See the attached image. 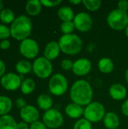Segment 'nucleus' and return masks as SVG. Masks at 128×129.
Masks as SVG:
<instances>
[{"instance_id":"obj_5","label":"nucleus","mask_w":128,"mask_h":129,"mask_svg":"<svg viewBox=\"0 0 128 129\" xmlns=\"http://www.w3.org/2000/svg\"><path fill=\"white\" fill-rule=\"evenodd\" d=\"M106 113L104 106L100 102L94 101L86 106L83 116H84V119L91 123H96L103 120Z\"/></svg>"},{"instance_id":"obj_17","label":"nucleus","mask_w":128,"mask_h":129,"mask_svg":"<svg viewBox=\"0 0 128 129\" xmlns=\"http://www.w3.org/2000/svg\"><path fill=\"white\" fill-rule=\"evenodd\" d=\"M103 124L107 129H117L120 124L119 117L115 113H106L103 118Z\"/></svg>"},{"instance_id":"obj_38","label":"nucleus","mask_w":128,"mask_h":129,"mask_svg":"<svg viewBox=\"0 0 128 129\" xmlns=\"http://www.w3.org/2000/svg\"><path fill=\"white\" fill-rule=\"evenodd\" d=\"M5 64L0 59V77H2L5 75Z\"/></svg>"},{"instance_id":"obj_36","label":"nucleus","mask_w":128,"mask_h":129,"mask_svg":"<svg viewBox=\"0 0 128 129\" xmlns=\"http://www.w3.org/2000/svg\"><path fill=\"white\" fill-rule=\"evenodd\" d=\"M10 45H11V42L8 39L2 40V42H0V48L2 49V50L8 49L9 47H10Z\"/></svg>"},{"instance_id":"obj_44","label":"nucleus","mask_w":128,"mask_h":129,"mask_svg":"<svg viewBox=\"0 0 128 129\" xmlns=\"http://www.w3.org/2000/svg\"><path fill=\"white\" fill-rule=\"evenodd\" d=\"M127 14H128V13H127Z\"/></svg>"},{"instance_id":"obj_39","label":"nucleus","mask_w":128,"mask_h":129,"mask_svg":"<svg viewBox=\"0 0 128 129\" xmlns=\"http://www.w3.org/2000/svg\"><path fill=\"white\" fill-rule=\"evenodd\" d=\"M17 129H29V127L28 126V124L25 122H20L17 123Z\"/></svg>"},{"instance_id":"obj_16","label":"nucleus","mask_w":128,"mask_h":129,"mask_svg":"<svg viewBox=\"0 0 128 129\" xmlns=\"http://www.w3.org/2000/svg\"><path fill=\"white\" fill-rule=\"evenodd\" d=\"M83 107L77 104L71 103L69 104L65 108V113L67 116L72 119H79L82 115H84Z\"/></svg>"},{"instance_id":"obj_21","label":"nucleus","mask_w":128,"mask_h":129,"mask_svg":"<svg viewBox=\"0 0 128 129\" xmlns=\"http://www.w3.org/2000/svg\"><path fill=\"white\" fill-rule=\"evenodd\" d=\"M98 69L103 73H110L114 70V63L109 57H103L98 62Z\"/></svg>"},{"instance_id":"obj_7","label":"nucleus","mask_w":128,"mask_h":129,"mask_svg":"<svg viewBox=\"0 0 128 129\" xmlns=\"http://www.w3.org/2000/svg\"><path fill=\"white\" fill-rule=\"evenodd\" d=\"M32 70L38 78L47 79L53 72V66L49 60L45 57H40L34 60Z\"/></svg>"},{"instance_id":"obj_33","label":"nucleus","mask_w":128,"mask_h":129,"mask_svg":"<svg viewBox=\"0 0 128 129\" xmlns=\"http://www.w3.org/2000/svg\"><path fill=\"white\" fill-rule=\"evenodd\" d=\"M29 129H48V128L43 123V122L36 121L31 124V125L29 126Z\"/></svg>"},{"instance_id":"obj_11","label":"nucleus","mask_w":128,"mask_h":129,"mask_svg":"<svg viewBox=\"0 0 128 129\" xmlns=\"http://www.w3.org/2000/svg\"><path fill=\"white\" fill-rule=\"evenodd\" d=\"M21 78L16 73H9L5 74L2 78L0 83L2 86L8 91L17 90L21 85Z\"/></svg>"},{"instance_id":"obj_40","label":"nucleus","mask_w":128,"mask_h":129,"mask_svg":"<svg viewBox=\"0 0 128 129\" xmlns=\"http://www.w3.org/2000/svg\"><path fill=\"white\" fill-rule=\"evenodd\" d=\"M69 2L71 4H72V5H78L80 3H82V1H81V0H70Z\"/></svg>"},{"instance_id":"obj_23","label":"nucleus","mask_w":128,"mask_h":129,"mask_svg":"<svg viewBox=\"0 0 128 129\" xmlns=\"http://www.w3.org/2000/svg\"><path fill=\"white\" fill-rule=\"evenodd\" d=\"M12 108L11 100L6 96H0V116L7 115Z\"/></svg>"},{"instance_id":"obj_30","label":"nucleus","mask_w":128,"mask_h":129,"mask_svg":"<svg viewBox=\"0 0 128 129\" xmlns=\"http://www.w3.org/2000/svg\"><path fill=\"white\" fill-rule=\"evenodd\" d=\"M10 36H11L10 29L4 24H0V39L2 40L7 39L8 37H10Z\"/></svg>"},{"instance_id":"obj_22","label":"nucleus","mask_w":128,"mask_h":129,"mask_svg":"<svg viewBox=\"0 0 128 129\" xmlns=\"http://www.w3.org/2000/svg\"><path fill=\"white\" fill-rule=\"evenodd\" d=\"M17 123L12 116L9 115L0 116V129H17Z\"/></svg>"},{"instance_id":"obj_13","label":"nucleus","mask_w":128,"mask_h":129,"mask_svg":"<svg viewBox=\"0 0 128 129\" xmlns=\"http://www.w3.org/2000/svg\"><path fill=\"white\" fill-rule=\"evenodd\" d=\"M20 115L23 122L30 124H32L33 122L38 121L39 118V113L38 110L32 105H27L26 107L20 110Z\"/></svg>"},{"instance_id":"obj_28","label":"nucleus","mask_w":128,"mask_h":129,"mask_svg":"<svg viewBox=\"0 0 128 129\" xmlns=\"http://www.w3.org/2000/svg\"><path fill=\"white\" fill-rule=\"evenodd\" d=\"M75 29V25L73 21H66V22H63L60 24V30L65 34H72L74 29Z\"/></svg>"},{"instance_id":"obj_29","label":"nucleus","mask_w":128,"mask_h":129,"mask_svg":"<svg viewBox=\"0 0 128 129\" xmlns=\"http://www.w3.org/2000/svg\"><path fill=\"white\" fill-rule=\"evenodd\" d=\"M73 129H92V124L86 119H80L75 122Z\"/></svg>"},{"instance_id":"obj_18","label":"nucleus","mask_w":128,"mask_h":129,"mask_svg":"<svg viewBox=\"0 0 128 129\" xmlns=\"http://www.w3.org/2000/svg\"><path fill=\"white\" fill-rule=\"evenodd\" d=\"M57 15L58 17L63 21H73L75 17V14L72 8L69 6H63L60 8L57 11Z\"/></svg>"},{"instance_id":"obj_20","label":"nucleus","mask_w":128,"mask_h":129,"mask_svg":"<svg viewBox=\"0 0 128 129\" xmlns=\"http://www.w3.org/2000/svg\"><path fill=\"white\" fill-rule=\"evenodd\" d=\"M42 5L41 1L38 0H30L28 1L26 4V11L31 16L38 15L41 11Z\"/></svg>"},{"instance_id":"obj_1","label":"nucleus","mask_w":128,"mask_h":129,"mask_svg":"<svg viewBox=\"0 0 128 129\" xmlns=\"http://www.w3.org/2000/svg\"><path fill=\"white\" fill-rule=\"evenodd\" d=\"M70 98L72 103L80 106H88L92 102L93 89L90 83L84 79L75 81L70 89Z\"/></svg>"},{"instance_id":"obj_3","label":"nucleus","mask_w":128,"mask_h":129,"mask_svg":"<svg viewBox=\"0 0 128 129\" xmlns=\"http://www.w3.org/2000/svg\"><path fill=\"white\" fill-rule=\"evenodd\" d=\"M60 51L68 55H76L82 49L83 42L76 34H65L59 39Z\"/></svg>"},{"instance_id":"obj_27","label":"nucleus","mask_w":128,"mask_h":129,"mask_svg":"<svg viewBox=\"0 0 128 129\" xmlns=\"http://www.w3.org/2000/svg\"><path fill=\"white\" fill-rule=\"evenodd\" d=\"M82 4L90 11H96L100 9L102 5L100 0H83Z\"/></svg>"},{"instance_id":"obj_43","label":"nucleus","mask_w":128,"mask_h":129,"mask_svg":"<svg viewBox=\"0 0 128 129\" xmlns=\"http://www.w3.org/2000/svg\"><path fill=\"white\" fill-rule=\"evenodd\" d=\"M2 8V2L0 0V8Z\"/></svg>"},{"instance_id":"obj_42","label":"nucleus","mask_w":128,"mask_h":129,"mask_svg":"<svg viewBox=\"0 0 128 129\" xmlns=\"http://www.w3.org/2000/svg\"><path fill=\"white\" fill-rule=\"evenodd\" d=\"M125 34H126V36L128 38V25L126 27V29H125Z\"/></svg>"},{"instance_id":"obj_12","label":"nucleus","mask_w":128,"mask_h":129,"mask_svg":"<svg viewBox=\"0 0 128 129\" xmlns=\"http://www.w3.org/2000/svg\"><path fill=\"white\" fill-rule=\"evenodd\" d=\"M92 68V64L88 58H79L73 63L72 72L78 76H84L88 75Z\"/></svg>"},{"instance_id":"obj_14","label":"nucleus","mask_w":128,"mask_h":129,"mask_svg":"<svg viewBox=\"0 0 128 129\" xmlns=\"http://www.w3.org/2000/svg\"><path fill=\"white\" fill-rule=\"evenodd\" d=\"M60 52V48L58 42L52 41L48 43L44 50V57L50 61L58 57Z\"/></svg>"},{"instance_id":"obj_34","label":"nucleus","mask_w":128,"mask_h":129,"mask_svg":"<svg viewBox=\"0 0 128 129\" xmlns=\"http://www.w3.org/2000/svg\"><path fill=\"white\" fill-rule=\"evenodd\" d=\"M118 9L126 11L128 9V2L127 0H121L118 2Z\"/></svg>"},{"instance_id":"obj_32","label":"nucleus","mask_w":128,"mask_h":129,"mask_svg":"<svg viewBox=\"0 0 128 129\" xmlns=\"http://www.w3.org/2000/svg\"><path fill=\"white\" fill-rule=\"evenodd\" d=\"M62 2L61 0H54V1H48V0H41V3L42 5L48 7V8H51L54 6L59 5Z\"/></svg>"},{"instance_id":"obj_10","label":"nucleus","mask_w":128,"mask_h":129,"mask_svg":"<svg viewBox=\"0 0 128 129\" xmlns=\"http://www.w3.org/2000/svg\"><path fill=\"white\" fill-rule=\"evenodd\" d=\"M73 23L77 30L81 33H86L91 29L93 25V20L88 13L81 11L75 16Z\"/></svg>"},{"instance_id":"obj_24","label":"nucleus","mask_w":128,"mask_h":129,"mask_svg":"<svg viewBox=\"0 0 128 129\" xmlns=\"http://www.w3.org/2000/svg\"><path fill=\"white\" fill-rule=\"evenodd\" d=\"M35 82L32 79L27 78L23 80L20 85V90L23 94H31L35 90Z\"/></svg>"},{"instance_id":"obj_19","label":"nucleus","mask_w":128,"mask_h":129,"mask_svg":"<svg viewBox=\"0 0 128 129\" xmlns=\"http://www.w3.org/2000/svg\"><path fill=\"white\" fill-rule=\"evenodd\" d=\"M37 105L41 110L48 111L52 109L53 100L50 95L47 94H41L37 98Z\"/></svg>"},{"instance_id":"obj_35","label":"nucleus","mask_w":128,"mask_h":129,"mask_svg":"<svg viewBox=\"0 0 128 129\" xmlns=\"http://www.w3.org/2000/svg\"><path fill=\"white\" fill-rule=\"evenodd\" d=\"M15 103H16V107H17L18 109H20V110H22L23 108H24L25 107L27 106V105H26V101H25L23 98H17V99L16 100Z\"/></svg>"},{"instance_id":"obj_2","label":"nucleus","mask_w":128,"mask_h":129,"mask_svg":"<svg viewBox=\"0 0 128 129\" xmlns=\"http://www.w3.org/2000/svg\"><path fill=\"white\" fill-rule=\"evenodd\" d=\"M32 27L31 20L25 15H20L17 17L11 23L10 28L11 36L14 39L22 42L23 40L28 39L31 34Z\"/></svg>"},{"instance_id":"obj_4","label":"nucleus","mask_w":128,"mask_h":129,"mask_svg":"<svg viewBox=\"0 0 128 129\" xmlns=\"http://www.w3.org/2000/svg\"><path fill=\"white\" fill-rule=\"evenodd\" d=\"M107 23L114 30L121 31L125 29L128 25L127 12L119 9H114L107 16Z\"/></svg>"},{"instance_id":"obj_8","label":"nucleus","mask_w":128,"mask_h":129,"mask_svg":"<svg viewBox=\"0 0 128 129\" xmlns=\"http://www.w3.org/2000/svg\"><path fill=\"white\" fill-rule=\"evenodd\" d=\"M42 121L48 128L57 129L62 126L63 116L59 110L51 109L45 112L42 116Z\"/></svg>"},{"instance_id":"obj_9","label":"nucleus","mask_w":128,"mask_h":129,"mask_svg":"<svg viewBox=\"0 0 128 129\" xmlns=\"http://www.w3.org/2000/svg\"><path fill=\"white\" fill-rule=\"evenodd\" d=\"M20 54L27 59L35 58L39 52V47L37 42L32 39H26L20 44Z\"/></svg>"},{"instance_id":"obj_26","label":"nucleus","mask_w":128,"mask_h":129,"mask_svg":"<svg viewBox=\"0 0 128 129\" xmlns=\"http://www.w3.org/2000/svg\"><path fill=\"white\" fill-rule=\"evenodd\" d=\"M0 20L4 23H12L15 20L14 13L9 8L2 9L0 12Z\"/></svg>"},{"instance_id":"obj_25","label":"nucleus","mask_w":128,"mask_h":129,"mask_svg":"<svg viewBox=\"0 0 128 129\" xmlns=\"http://www.w3.org/2000/svg\"><path fill=\"white\" fill-rule=\"evenodd\" d=\"M15 68L17 73L24 75L30 73V71L32 70V65L26 60H20L17 63Z\"/></svg>"},{"instance_id":"obj_15","label":"nucleus","mask_w":128,"mask_h":129,"mask_svg":"<svg viewBox=\"0 0 128 129\" xmlns=\"http://www.w3.org/2000/svg\"><path fill=\"white\" fill-rule=\"evenodd\" d=\"M109 93L112 99L115 101H121L126 98L127 91L123 85L120 83H115L110 86Z\"/></svg>"},{"instance_id":"obj_37","label":"nucleus","mask_w":128,"mask_h":129,"mask_svg":"<svg viewBox=\"0 0 128 129\" xmlns=\"http://www.w3.org/2000/svg\"><path fill=\"white\" fill-rule=\"evenodd\" d=\"M121 111H122V113L125 116H127L128 117V99L126 100L121 105Z\"/></svg>"},{"instance_id":"obj_31","label":"nucleus","mask_w":128,"mask_h":129,"mask_svg":"<svg viewBox=\"0 0 128 129\" xmlns=\"http://www.w3.org/2000/svg\"><path fill=\"white\" fill-rule=\"evenodd\" d=\"M73 63L74 62H72L70 59H63L60 63V67L64 70H72Z\"/></svg>"},{"instance_id":"obj_6","label":"nucleus","mask_w":128,"mask_h":129,"mask_svg":"<svg viewBox=\"0 0 128 129\" xmlns=\"http://www.w3.org/2000/svg\"><path fill=\"white\" fill-rule=\"evenodd\" d=\"M48 88L52 94L62 96L68 89V81L63 74L56 73L50 79Z\"/></svg>"},{"instance_id":"obj_41","label":"nucleus","mask_w":128,"mask_h":129,"mask_svg":"<svg viewBox=\"0 0 128 129\" xmlns=\"http://www.w3.org/2000/svg\"><path fill=\"white\" fill-rule=\"evenodd\" d=\"M125 79H126V82H127L128 84V69L125 72Z\"/></svg>"}]
</instances>
